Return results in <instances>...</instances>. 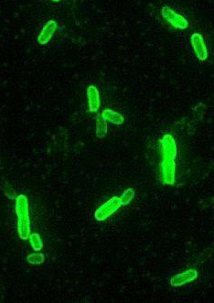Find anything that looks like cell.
<instances>
[{
	"mask_svg": "<svg viewBox=\"0 0 214 303\" xmlns=\"http://www.w3.org/2000/svg\"><path fill=\"white\" fill-rule=\"evenodd\" d=\"M88 98H89L90 111L92 112L96 111L100 106V101H99L97 90L92 86H91L88 90Z\"/></svg>",
	"mask_w": 214,
	"mask_h": 303,
	"instance_id": "cell-5",
	"label": "cell"
},
{
	"mask_svg": "<svg viewBox=\"0 0 214 303\" xmlns=\"http://www.w3.org/2000/svg\"><path fill=\"white\" fill-rule=\"evenodd\" d=\"M134 197H135V191H134V190H133V189H127V190L124 191L123 194H122V196L120 197L121 205H128Z\"/></svg>",
	"mask_w": 214,
	"mask_h": 303,
	"instance_id": "cell-9",
	"label": "cell"
},
{
	"mask_svg": "<svg viewBox=\"0 0 214 303\" xmlns=\"http://www.w3.org/2000/svg\"><path fill=\"white\" fill-rule=\"evenodd\" d=\"M198 277V272L194 270H188V271L181 273L179 275H176L175 277H172L170 280V284L173 287H181L184 284L190 282L194 280Z\"/></svg>",
	"mask_w": 214,
	"mask_h": 303,
	"instance_id": "cell-3",
	"label": "cell"
},
{
	"mask_svg": "<svg viewBox=\"0 0 214 303\" xmlns=\"http://www.w3.org/2000/svg\"><path fill=\"white\" fill-rule=\"evenodd\" d=\"M103 119L106 121L112 122L116 125H121L123 122V118L122 117V115H120L117 112H114V111L109 110V109L105 110L103 113Z\"/></svg>",
	"mask_w": 214,
	"mask_h": 303,
	"instance_id": "cell-7",
	"label": "cell"
},
{
	"mask_svg": "<svg viewBox=\"0 0 214 303\" xmlns=\"http://www.w3.org/2000/svg\"><path fill=\"white\" fill-rule=\"evenodd\" d=\"M45 260V257L43 256V254L40 253H34L28 257V262L32 264V265H39L42 264Z\"/></svg>",
	"mask_w": 214,
	"mask_h": 303,
	"instance_id": "cell-10",
	"label": "cell"
},
{
	"mask_svg": "<svg viewBox=\"0 0 214 303\" xmlns=\"http://www.w3.org/2000/svg\"><path fill=\"white\" fill-rule=\"evenodd\" d=\"M107 132V125L104 120H99L96 126V134L99 138H103Z\"/></svg>",
	"mask_w": 214,
	"mask_h": 303,
	"instance_id": "cell-11",
	"label": "cell"
},
{
	"mask_svg": "<svg viewBox=\"0 0 214 303\" xmlns=\"http://www.w3.org/2000/svg\"><path fill=\"white\" fill-rule=\"evenodd\" d=\"M163 182L166 184H173L175 179V165L173 159H168L164 162L162 169Z\"/></svg>",
	"mask_w": 214,
	"mask_h": 303,
	"instance_id": "cell-4",
	"label": "cell"
},
{
	"mask_svg": "<svg viewBox=\"0 0 214 303\" xmlns=\"http://www.w3.org/2000/svg\"><path fill=\"white\" fill-rule=\"evenodd\" d=\"M165 157L169 158V159H173L176 156V147L174 141L169 136L165 137Z\"/></svg>",
	"mask_w": 214,
	"mask_h": 303,
	"instance_id": "cell-6",
	"label": "cell"
},
{
	"mask_svg": "<svg viewBox=\"0 0 214 303\" xmlns=\"http://www.w3.org/2000/svg\"><path fill=\"white\" fill-rule=\"evenodd\" d=\"M16 212L18 216V232L21 239L30 238L31 221L29 215V203L25 195L20 194L16 201Z\"/></svg>",
	"mask_w": 214,
	"mask_h": 303,
	"instance_id": "cell-1",
	"label": "cell"
},
{
	"mask_svg": "<svg viewBox=\"0 0 214 303\" xmlns=\"http://www.w3.org/2000/svg\"><path fill=\"white\" fill-rule=\"evenodd\" d=\"M121 206L122 205L120 198L113 197L104 205L98 208L94 213V217L97 221H104L111 216L115 212H117Z\"/></svg>",
	"mask_w": 214,
	"mask_h": 303,
	"instance_id": "cell-2",
	"label": "cell"
},
{
	"mask_svg": "<svg viewBox=\"0 0 214 303\" xmlns=\"http://www.w3.org/2000/svg\"><path fill=\"white\" fill-rule=\"evenodd\" d=\"M30 238V242H31V246H32L34 250L36 251V252H39V251L42 249L43 244H42L41 238H40L38 234L30 235V238Z\"/></svg>",
	"mask_w": 214,
	"mask_h": 303,
	"instance_id": "cell-8",
	"label": "cell"
}]
</instances>
